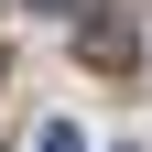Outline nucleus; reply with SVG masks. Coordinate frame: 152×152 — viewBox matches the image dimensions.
Returning a JSON list of instances; mask_svg holds the SVG:
<instances>
[{
	"label": "nucleus",
	"mask_w": 152,
	"mask_h": 152,
	"mask_svg": "<svg viewBox=\"0 0 152 152\" xmlns=\"http://www.w3.org/2000/svg\"><path fill=\"white\" fill-rule=\"evenodd\" d=\"M87 65H130V33L120 22H87Z\"/></svg>",
	"instance_id": "obj_1"
},
{
	"label": "nucleus",
	"mask_w": 152,
	"mask_h": 152,
	"mask_svg": "<svg viewBox=\"0 0 152 152\" xmlns=\"http://www.w3.org/2000/svg\"><path fill=\"white\" fill-rule=\"evenodd\" d=\"M33 152H87V141H76V120H44V130H33Z\"/></svg>",
	"instance_id": "obj_2"
},
{
	"label": "nucleus",
	"mask_w": 152,
	"mask_h": 152,
	"mask_svg": "<svg viewBox=\"0 0 152 152\" xmlns=\"http://www.w3.org/2000/svg\"><path fill=\"white\" fill-rule=\"evenodd\" d=\"M44 11H87V0H44Z\"/></svg>",
	"instance_id": "obj_3"
}]
</instances>
